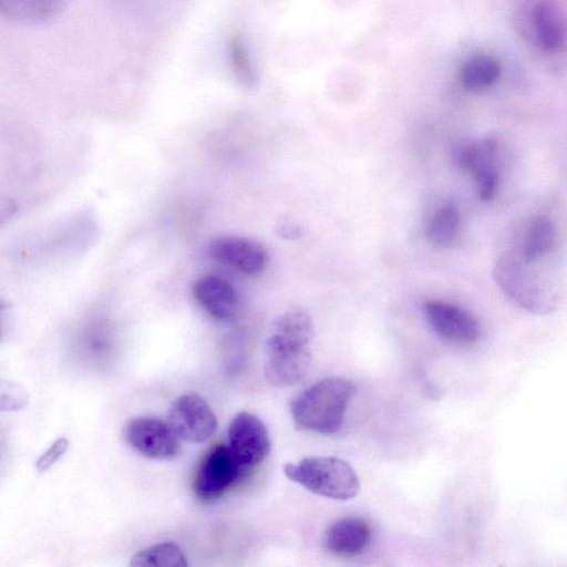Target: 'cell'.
I'll list each match as a JSON object with an SVG mask.
<instances>
[{
    "mask_svg": "<svg viewBox=\"0 0 567 567\" xmlns=\"http://www.w3.org/2000/svg\"><path fill=\"white\" fill-rule=\"evenodd\" d=\"M193 296L198 305L215 320L229 321L238 311V296L235 288L224 278L207 275L193 285Z\"/></svg>",
    "mask_w": 567,
    "mask_h": 567,
    "instance_id": "obj_12",
    "label": "cell"
},
{
    "mask_svg": "<svg viewBox=\"0 0 567 567\" xmlns=\"http://www.w3.org/2000/svg\"><path fill=\"white\" fill-rule=\"evenodd\" d=\"M502 63L493 55L478 54L464 63L460 73L462 86L481 92L494 85L502 75Z\"/></svg>",
    "mask_w": 567,
    "mask_h": 567,
    "instance_id": "obj_16",
    "label": "cell"
},
{
    "mask_svg": "<svg viewBox=\"0 0 567 567\" xmlns=\"http://www.w3.org/2000/svg\"><path fill=\"white\" fill-rule=\"evenodd\" d=\"M355 385L343 378H326L299 393L289 405L297 429L324 435L339 432Z\"/></svg>",
    "mask_w": 567,
    "mask_h": 567,
    "instance_id": "obj_2",
    "label": "cell"
},
{
    "mask_svg": "<svg viewBox=\"0 0 567 567\" xmlns=\"http://www.w3.org/2000/svg\"><path fill=\"white\" fill-rule=\"evenodd\" d=\"M229 58L237 80L246 87L256 83V73L243 38L234 34L229 40Z\"/></svg>",
    "mask_w": 567,
    "mask_h": 567,
    "instance_id": "obj_20",
    "label": "cell"
},
{
    "mask_svg": "<svg viewBox=\"0 0 567 567\" xmlns=\"http://www.w3.org/2000/svg\"><path fill=\"white\" fill-rule=\"evenodd\" d=\"M555 237L556 229L551 219L545 215L536 217L526 234L522 259L529 265L538 260L550 249Z\"/></svg>",
    "mask_w": 567,
    "mask_h": 567,
    "instance_id": "obj_18",
    "label": "cell"
},
{
    "mask_svg": "<svg viewBox=\"0 0 567 567\" xmlns=\"http://www.w3.org/2000/svg\"><path fill=\"white\" fill-rule=\"evenodd\" d=\"M208 252L216 261L252 277L261 274L269 261L260 243L241 236L216 237L209 243Z\"/></svg>",
    "mask_w": 567,
    "mask_h": 567,
    "instance_id": "obj_11",
    "label": "cell"
},
{
    "mask_svg": "<svg viewBox=\"0 0 567 567\" xmlns=\"http://www.w3.org/2000/svg\"><path fill=\"white\" fill-rule=\"evenodd\" d=\"M537 43L548 53L559 52L565 43V28L557 10L548 2H538L532 11Z\"/></svg>",
    "mask_w": 567,
    "mask_h": 567,
    "instance_id": "obj_15",
    "label": "cell"
},
{
    "mask_svg": "<svg viewBox=\"0 0 567 567\" xmlns=\"http://www.w3.org/2000/svg\"><path fill=\"white\" fill-rule=\"evenodd\" d=\"M285 475L313 494L347 501L357 496L360 480L354 468L336 456H307L284 466Z\"/></svg>",
    "mask_w": 567,
    "mask_h": 567,
    "instance_id": "obj_3",
    "label": "cell"
},
{
    "mask_svg": "<svg viewBox=\"0 0 567 567\" xmlns=\"http://www.w3.org/2000/svg\"><path fill=\"white\" fill-rule=\"evenodd\" d=\"M228 447L247 471L262 463L270 452V437L265 423L255 414L241 411L228 426Z\"/></svg>",
    "mask_w": 567,
    "mask_h": 567,
    "instance_id": "obj_7",
    "label": "cell"
},
{
    "mask_svg": "<svg viewBox=\"0 0 567 567\" xmlns=\"http://www.w3.org/2000/svg\"><path fill=\"white\" fill-rule=\"evenodd\" d=\"M278 228V236L286 239H297L303 236L302 227L291 221L280 223Z\"/></svg>",
    "mask_w": 567,
    "mask_h": 567,
    "instance_id": "obj_23",
    "label": "cell"
},
{
    "mask_svg": "<svg viewBox=\"0 0 567 567\" xmlns=\"http://www.w3.org/2000/svg\"><path fill=\"white\" fill-rule=\"evenodd\" d=\"M68 0H0V16L9 20L39 24L56 18Z\"/></svg>",
    "mask_w": 567,
    "mask_h": 567,
    "instance_id": "obj_14",
    "label": "cell"
},
{
    "mask_svg": "<svg viewBox=\"0 0 567 567\" xmlns=\"http://www.w3.org/2000/svg\"><path fill=\"white\" fill-rule=\"evenodd\" d=\"M460 214L454 204L447 203L440 207L433 216L429 230V240L436 247H450L456 239Z\"/></svg>",
    "mask_w": 567,
    "mask_h": 567,
    "instance_id": "obj_19",
    "label": "cell"
},
{
    "mask_svg": "<svg viewBox=\"0 0 567 567\" xmlns=\"http://www.w3.org/2000/svg\"><path fill=\"white\" fill-rule=\"evenodd\" d=\"M28 401V392L21 384L0 377V411H20L25 408Z\"/></svg>",
    "mask_w": 567,
    "mask_h": 567,
    "instance_id": "obj_21",
    "label": "cell"
},
{
    "mask_svg": "<svg viewBox=\"0 0 567 567\" xmlns=\"http://www.w3.org/2000/svg\"><path fill=\"white\" fill-rule=\"evenodd\" d=\"M497 142L484 137L465 145L455 152V162L460 168L471 173L476 196L482 202L492 200L498 188V173L495 166Z\"/></svg>",
    "mask_w": 567,
    "mask_h": 567,
    "instance_id": "obj_9",
    "label": "cell"
},
{
    "mask_svg": "<svg viewBox=\"0 0 567 567\" xmlns=\"http://www.w3.org/2000/svg\"><path fill=\"white\" fill-rule=\"evenodd\" d=\"M128 445L141 455L153 460L175 457L181 450V440L166 421L152 416L130 420L124 429Z\"/></svg>",
    "mask_w": 567,
    "mask_h": 567,
    "instance_id": "obj_8",
    "label": "cell"
},
{
    "mask_svg": "<svg viewBox=\"0 0 567 567\" xmlns=\"http://www.w3.org/2000/svg\"><path fill=\"white\" fill-rule=\"evenodd\" d=\"M133 567H186L182 548L173 542H163L136 551L131 558Z\"/></svg>",
    "mask_w": 567,
    "mask_h": 567,
    "instance_id": "obj_17",
    "label": "cell"
},
{
    "mask_svg": "<svg viewBox=\"0 0 567 567\" xmlns=\"http://www.w3.org/2000/svg\"><path fill=\"white\" fill-rule=\"evenodd\" d=\"M166 422L179 440L190 443L207 441L217 429V417L197 393L176 398L167 411Z\"/></svg>",
    "mask_w": 567,
    "mask_h": 567,
    "instance_id": "obj_6",
    "label": "cell"
},
{
    "mask_svg": "<svg viewBox=\"0 0 567 567\" xmlns=\"http://www.w3.org/2000/svg\"><path fill=\"white\" fill-rule=\"evenodd\" d=\"M68 447L69 441L66 437H59L55 440L52 445L37 460L35 467L38 471L44 472L50 468L61 458Z\"/></svg>",
    "mask_w": 567,
    "mask_h": 567,
    "instance_id": "obj_22",
    "label": "cell"
},
{
    "mask_svg": "<svg viewBox=\"0 0 567 567\" xmlns=\"http://www.w3.org/2000/svg\"><path fill=\"white\" fill-rule=\"evenodd\" d=\"M248 471L230 452L228 445L210 449L202 458L194 478L195 494L203 501H214L234 487Z\"/></svg>",
    "mask_w": 567,
    "mask_h": 567,
    "instance_id": "obj_5",
    "label": "cell"
},
{
    "mask_svg": "<svg viewBox=\"0 0 567 567\" xmlns=\"http://www.w3.org/2000/svg\"><path fill=\"white\" fill-rule=\"evenodd\" d=\"M522 258L504 254L495 261L492 275L505 296L520 309L544 316L556 309L555 292Z\"/></svg>",
    "mask_w": 567,
    "mask_h": 567,
    "instance_id": "obj_4",
    "label": "cell"
},
{
    "mask_svg": "<svg viewBox=\"0 0 567 567\" xmlns=\"http://www.w3.org/2000/svg\"><path fill=\"white\" fill-rule=\"evenodd\" d=\"M370 525L360 517L349 516L334 522L324 535L326 548L341 557H354L362 554L371 544Z\"/></svg>",
    "mask_w": 567,
    "mask_h": 567,
    "instance_id": "obj_13",
    "label": "cell"
},
{
    "mask_svg": "<svg viewBox=\"0 0 567 567\" xmlns=\"http://www.w3.org/2000/svg\"><path fill=\"white\" fill-rule=\"evenodd\" d=\"M313 334L312 318L302 308L288 309L275 319L265 343L264 374L268 383L290 386L307 374Z\"/></svg>",
    "mask_w": 567,
    "mask_h": 567,
    "instance_id": "obj_1",
    "label": "cell"
},
{
    "mask_svg": "<svg viewBox=\"0 0 567 567\" xmlns=\"http://www.w3.org/2000/svg\"><path fill=\"white\" fill-rule=\"evenodd\" d=\"M424 317L441 339L455 344L475 343L481 336L478 321L466 310L441 300L423 303Z\"/></svg>",
    "mask_w": 567,
    "mask_h": 567,
    "instance_id": "obj_10",
    "label": "cell"
}]
</instances>
